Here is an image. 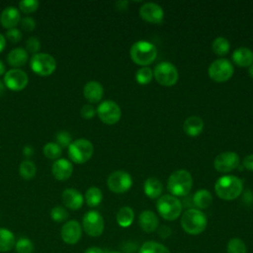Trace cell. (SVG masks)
I'll return each mask as SVG.
<instances>
[{
  "mask_svg": "<svg viewBox=\"0 0 253 253\" xmlns=\"http://www.w3.org/2000/svg\"><path fill=\"white\" fill-rule=\"evenodd\" d=\"M4 91H5V84L2 81H0V97L4 94Z\"/></svg>",
  "mask_w": 253,
  "mask_h": 253,
  "instance_id": "obj_51",
  "label": "cell"
},
{
  "mask_svg": "<svg viewBox=\"0 0 253 253\" xmlns=\"http://www.w3.org/2000/svg\"><path fill=\"white\" fill-rule=\"evenodd\" d=\"M153 78V71L149 67H141L135 73V80L138 84L145 85L150 83Z\"/></svg>",
  "mask_w": 253,
  "mask_h": 253,
  "instance_id": "obj_36",
  "label": "cell"
},
{
  "mask_svg": "<svg viewBox=\"0 0 253 253\" xmlns=\"http://www.w3.org/2000/svg\"><path fill=\"white\" fill-rule=\"evenodd\" d=\"M248 73H249V75L253 78V63L249 66V69H248Z\"/></svg>",
  "mask_w": 253,
  "mask_h": 253,
  "instance_id": "obj_52",
  "label": "cell"
},
{
  "mask_svg": "<svg viewBox=\"0 0 253 253\" xmlns=\"http://www.w3.org/2000/svg\"><path fill=\"white\" fill-rule=\"evenodd\" d=\"M73 172V165L72 163L65 159L59 158L52 163L51 173L53 177L58 181H64L71 177Z\"/></svg>",
  "mask_w": 253,
  "mask_h": 253,
  "instance_id": "obj_18",
  "label": "cell"
},
{
  "mask_svg": "<svg viewBox=\"0 0 253 253\" xmlns=\"http://www.w3.org/2000/svg\"><path fill=\"white\" fill-rule=\"evenodd\" d=\"M127 4L128 3L126 1H119L116 3V7L118 10H126Z\"/></svg>",
  "mask_w": 253,
  "mask_h": 253,
  "instance_id": "obj_48",
  "label": "cell"
},
{
  "mask_svg": "<svg viewBox=\"0 0 253 253\" xmlns=\"http://www.w3.org/2000/svg\"><path fill=\"white\" fill-rule=\"evenodd\" d=\"M83 253H105L102 248L97 247V246H91L87 248Z\"/></svg>",
  "mask_w": 253,
  "mask_h": 253,
  "instance_id": "obj_46",
  "label": "cell"
},
{
  "mask_svg": "<svg viewBox=\"0 0 253 253\" xmlns=\"http://www.w3.org/2000/svg\"><path fill=\"white\" fill-rule=\"evenodd\" d=\"M84 200L88 207L95 208L99 206L103 200L102 191L98 187H90L85 193Z\"/></svg>",
  "mask_w": 253,
  "mask_h": 253,
  "instance_id": "obj_29",
  "label": "cell"
},
{
  "mask_svg": "<svg viewBox=\"0 0 253 253\" xmlns=\"http://www.w3.org/2000/svg\"><path fill=\"white\" fill-rule=\"evenodd\" d=\"M40 2L38 0H22L19 2L20 10L25 14H31L38 10Z\"/></svg>",
  "mask_w": 253,
  "mask_h": 253,
  "instance_id": "obj_38",
  "label": "cell"
},
{
  "mask_svg": "<svg viewBox=\"0 0 253 253\" xmlns=\"http://www.w3.org/2000/svg\"><path fill=\"white\" fill-rule=\"evenodd\" d=\"M158 234H159L160 237L166 238V237H168L171 234V229L168 226H166V225H162L158 229Z\"/></svg>",
  "mask_w": 253,
  "mask_h": 253,
  "instance_id": "obj_45",
  "label": "cell"
},
{
  "mask_svg": "<svg viewBox=\"0 0 253 253\" xmlns=\"http://www.w3.org/2000/svg\"><path fill=\"white\" fill-rule=\"evenodd\" d=\"M138 224L144 232L150 233L157 229L159 225V220L157 215L152 211L145 210L141 211L138 216Z\"/></svg>",
  "mask_w": 253,
  "mask_h": 253,
  "instance_id": "obj_20",
  "label": "cell"
},
{
  "mask_svg": "<svg viewBox=\"0 0 253 253\" xmlns=\"http://www.w3.org/2000/svg\"><path fill=\"white\" fill-rule=\"evenodd\" d=\"M107 185L110 191L113 193L123 194L130 189L132 185V179L127 172L124 170H117L109 175Z\"/></svg>",
  "mask_w": 253,
  "mask_h": 253,
  "instance_id": "obj_12",
  "label": "cell"
},
{
  "mask_svg": "<svg viewBox=\"0 0 253 253\" xmlns=\"http://www.w3.org/2000/svg\"><path fill=\"white\" fill-rule=\"evenodd\" d=\"M96 115V109L91 104L84 105L80 110V116L85 120H91Z\"/></svg>",
  "mask_w": 253,
  "mask_h": 253,
  "instance_id": "obj_43",
  "label": "cell"
},
{
  "mask_svg": "<svg viewBox=\"0 0 253 253\" xmlns=\"http://www.w3.org/2000/svg\"><path fill=\"white\" fill-rule=\"evenodd\" d=\"M243 190L241 180L232 175H225L218 178L214 184V191L218 198L224 201H232L238 198Z\"/></svg>",
  "mask_w": 253,
  "mask_h": 253,
  "instance_id": "obj_1",
  "label": "cell"
},
{
  "mask_svg": "<svg viewBox=\"0 0 253 253\" xmlns=\"http://www.w3.org/2000/svg\"><path fill=\"white\" fill-rule=\"evenodd\" d=\"M138 253H171V252L165 245L150 240V241L144 242L140 246Z\"/></svg>",
  "mask_w": 253,
  "mask_h": 253,
  "instance_id": "obj_30",
  "label": "cell"
},
{
  "mask_svg": "<svg viewBox=\"0 0 253 253\" xmlns=\"http://www.w3.org/2000/svg\"><path fill=\"white\" fill-rule=\"evenodd\" d=\"M28 58H29V54L26 49L22 47H16L8 53L7 61L11 66L18 68L25 65L28 61Z\"/></svg>",
  "mask_w": 253,
  "mask_h": 253,
  "instance_id": "obj_24",
  "label": "cell"
},
{
  "mask_svg": "<svg viewBox=\"0 0 253 253\" xmlns=\"http://www.w3.org/2000/svg\"><path fill=\"white\" fill-rule=\"evenodd\" d=\"M99 119L106 125L112 126L117 124L122 116L120 106L112 100H105L101 102L96 110Z\"/></svg>",
  "mask_w": 253,
  "mask_h": 253,
  "instance_id": "obj_10",
  "label": "cell"
},
{
  "mask_svg": "<svg viewBox=\"0 0 253 253\" xmlns=\"http://www.w3.org/2000/svg\"><path fill=\"white\" fill-rule=\"evenodd\" d=\"M23 154L26 156V157H30L34 154V148L29 146V145H26L24 148H23Z\"/></svg>",
  "mask_w": 253,
  "mask_h": 253,
  "instance_id": "obj_47",
  "label": "cell"
},
{
  "mask_svg": "<svg viewBox=\"0 0 253 253\" xmlns=\"http://www.w3.org/2000/svg\"><path fill=\"white\" fill-rule=\"evenodd\" d=\"M17 253H32L34 251V243L28 237L19 238L14 246Z\"/></svg>",
  "mask_w": 253,
  "mask_h": 253,
  "instance_id": "obj_35",
  "label": "cell"
},
{
  "mask_svg": "<svg viewBox=\"0 0 253 253\" xmlns=\"http://www.w3.org/2000/svg\"><path fill=\"white\" fill-rule=\"evenodd\" d=\"M232 61L239 67H249L253 63V51L245 46L236 48L232 55Z\"/></svg>",
  "mask_w": 253,
  "mask_h": 253,
  "instance_id": "obj_22",
  "label": "cell"
},
{
  "mask_svg": "<svg viewBox=\"0 0 253 253\" xmlns=\"http://www.w3.org/2000/svg\"><path fill=\"white\" fill-rule=\"evenodd\" d=\"M193 203L198 208V210H206L211 205L212 196L206 189L198 190L193 196Z\"/></svg>",
  "mask_w": 253,
  "mask_h": 253,
  "instance_id": "obj_26",
  "label": "cell"
},
{
  "mask_svg": "<svg viewBox=\"0 0 253 253\" xmlns=\"http://www.w3.org/2000/svg\"><path fill=\"white\" fill-rule=\"evenodd\" d=\"M239 156L232 151L221 152L214 158L213 167L217 172L228 173L233 171L239 165Z\"/></svg>",
  "mask_w": 253,
  "mask_h": 253,
  "instance_id": "obj_13",
  "label": "cell"
},
{
  "mask_svg": "<svg viewBox=\"0 0 253 253\" xmlns=\"http://www.w3.org/2000/svg\"><path fill=\"white\" fill-rule=\"evenodd\" d=\"M55 141L61 148L68 147L72 142V137L67 130H60L55 134Z\"/></svg>",
  "mask_w": 253,
  "mask_h": 253,
  "instance_id": "obj_39",
  "label": "cell"
},
{
  "mask_svg": "<svg viewBox=\"0 0 253 253\" xmlns=\"http://www.w3.org/2000/svg\"><path fill=\"white\" fill-rule=\"evenodd\" d=\"M6 73V66L2 60H0V76Z\"/></svg>",
  "mask_w": 253,
  "mask_h": 253,
  "instance_id": "obj_50",
  "label": "cell"
},
{
  "mask_svg": "<svg viewBox=\"0 0 253 253\" xmlns=\"http://www.w3.org/2000/svg\"><path fill=\"white\" fill-rule=\"evenodd\" d=\"M208 224L206 214L198 209L187 210L181 217V226L183 230L191 235L202 233Z\"/></svg>",
  "mask_w": 253,
  "mask_h": 253,
  "instance_id": "obj_3",
  "label": "cell"
},
{
  "mask_svg": "<svg viewBox=\"0 0 253 253\" xmlns=\"http://www.w3.org/2000/svg\"><path fill=\"white\" fill-rule=\"evenodd\" d=\"M104 89L101 83L98 81H89L84 85L83 95L85 99L90 103H98L102 100Z\"/></svg>",
  "mask_w": 253,
  "mask_h": 253,
  "instance_id": "obj_21",
  "label": "cell"
},
{
  "mask_svg": "<svg viewBox=\"0 0 253 253\" xmlns=\"http://www.w3.org/2000/svg\"><path fill=\"white\" fill-rule=\"evenodd\" d=\"M108 253H122V252H119V251H110Z\"/></svg>",
  "mask_w": 253,
  "mask_h": 253,
  "instance_id": "obj_53",
  "label": "cell"
},
{
  "mask_svg": "<svg viewBox=\"0 0 253 253\" xmlns=\"http://www.w3.org/2000/svg\"><path fill=\"white\" fill-rule=\"evenodd\" d=\"M20 26L22 30H24L27 33H30L34 31V29L36 28V21L32 17H24L20 21Z\"/></svg>",
  "mask_w": 253,
  "mask_h": 253,
  "instance_id": "obj_41",
  "label": "cell"
},
{
  "mask_svg": "<svg viewBox=\"0 0 253 253\" xmlns=\"http://www.w3.org/2000/svg\"><path fill=\"white\" fill-rule=\"evenodd\" d=\"M37 168L35 163L32 160H24L19 166L20 176L25 180H31L35 177Z\"/></svg>",
  "mask_w": 253,
  "mask_h": 253,
  "instance_id": "obj_32",
  "label": "cell"
},
{
  "mask_svg": "<svg viewBox=\"0 0 253 253\" xmlns=\"http://www.w3.org/2000/svg\"><path fill=\"white\" fill-rule=\"evenodd\" d=\"M234 69L232 63L226 58H218L211 63L208 69V74L214 82H225L233 75Z\"/></svg>",
  "mask_w": 253,
  "mask_h": 253,
  "instance_id": "obj_8",
  "label": "cell"
},
{
  "mask_svg": "<svg viewBox=\"0 0 253 253\" xmlns=\"http://www.w3.org/2000/svg\"><path fill=\"white\" fill-rule=\"evenodd\" d=\"M16 238L8 228L0 227V252H9L15 246Z\"/></svg>",
  "mask_w": 253,
  "mask_h": 253,
  "instance_id": "obj_27",
  "label": "cell"
},
{
  "mask_svg": "<svg viewBox=\"0 0 253 253\" xmlns=\"http://www.w3.org/2000/svg\"><path fill=\"white\" fill-rule=\"evenodd\" d=\"M139 16L147 23L161 24L164 19V12L158 4L148 2L140 7Z\"/></svg>",
  "mask_w": 253,
  "mask_h": 253,
  "instance_id": "obj_16",
  "label": "cell"
},
{
  "mask_svg": "<svg viewBox=\"0 0 253 253\" xmlns=\"http://www.w3.org/2000/svg\"><path fill=\"white\" fill-rule=\"evenodd\" d=\"M129 55L135 64L145 67L154 61L157 55V49L152 42L138 41L131 45Z\"/></svg>",
  "mask_w": 253,
  "mask_h": 253,
  "instance_id": "obj_4",
  "label": "cell"
},
{
  "mask_svg": "<svg viewBox=\"0 0 253 253\" xmlns=\"http://www.w3.org/2000/svg\"><path fill=\"white\" fill-rule=\"evenodd\" d=\"M229 42L227 41V39L223 38V37H217L213 40L212 43H211V49L212 51L219 56H224L228 53L229 51Z\"/></svg>",
  "mask_w": 253,
  "mask_h": 253,
  "instance_id": "obj_31",
  "label": "cell"
},
{
  "mask_svg": "<svg viewBox=\"0 0 253 253\" xmlns=\"http://www.w3.org/2000/svg\"><path fill=\"white\" fill-rule=\"evenodd\" d=\"M68 211L62 206H55L50 211V217L55 222H62L68 218Z\"/></svg>",
  "mask_w": 253,
  "mask_h": 253,
  "instance_id": "obj_37",
  "label": "cell"
},
{
  "mask_svg": "<svg viewBox=\"0 0 253 253\" xmlns=\"http://www.w3.org/2000/svg\"><path fill=\"white\" fill-rule=\"evenodd\" d=\"M43 154L46 158L51 160H57L61 156L62 149L56 142H47L42 148Z\"/></svg>",
  "mask_w": 253,
  "mask_h": 253,
  "instance_id": "obj_33",
  "label": "cell"
},
{
  "mask_svg": "<svg viewBox=\"0 0 253 253\" xmlns=\"http://www.w3.org/2000/svg\"><path fill=\"white\" fill-rule=\"evenodd\" d=\"M143 191L148 198L156 199L161 196L163 191V186H162V183L157 178L150 177L145 180L143 184Z\"/></svg>",
  "mask_w": 253,
  "mask_h": 253,
  "instance_id": "obj_25",
  "label": "cell"
},
{
  "mask_svg": "<svg viewBox=\"0 0 253 253\" xmlns=\"http://www.w3.org/2000/svg\"><path fill=\"white\" fill-rule=\"evenodd\" d=\"M81 236L82 227L77 220H68L61 226L60 237L64 243L68 245H74L80 240Z\"/></svg>",
  "mask_w": 253,
  "mask_h": 253,
  "instance_id": "obj_15",
  "label": "cell"
},
{
  "mask_svg": "<svg viewBox=\"0 0 253 253\" xmlns=\"http://www.w3.org/2000/svg\"><path fill=\"white\" fill-rule=\"evenodd\" d=\"M61 200L63 205L72 211L81 209L84 203V197L82 194L73 188L65 189L61 194Z\"/></svg>",
  "mask_w": 253,
  "mask_h": 253,
  "instance_id": "obj_17",
  "label": "cell"
},
{
  "mask_svg": "<svg viewBox=\"0 0 253 253\" xmlns=\"http://www.w3.org/2000/svg\"><path fill=\"white\" fill-rule=\"evenodd\" d=\"M82 226L89 236L98 237L103 233L105 228L104 218L99 211H89L83 215Z\"/></svg>",
  "mask_w": 253,
  "mask_h": 253,
  "instance_id": "obj_11",
  "label": "cell"
},
{
  "mask_svg": "<svg viewBox=\"0 0 253 253\" xmlns=\"http://www.w3.org/2000/svg\"><path fill=\"white\" fill-rule=\"evenodd\" d=\"M134 218V212L131 208L129 207H123L121 208L116 215V219L118 224L121 227H128Z\"/></svg>",
  "mask_w": 253,
  "mask_h": 253,
  "instance_id": "obj_28",
  "label": "cell"
},
{
  "mask_svg": "<svg viewBox=\"0 0 253 253\" xmlns=\"http://www.w3.org/2000/svg\"><path fill=\"white\" fill-rule=\"evenodd\" d=\"M94 147L90 140L86 138H78L68 146V156L70 160L76 164L87 162L93 155Z\"/></svg>",
  "mask_w": 253,
  "mask_h": 253,
  "instance_id": "obj_6",
  "label": "cell"
},
{
  "mask_svg": "<svg viewBox=\"0 0 253 253\" xmlns=\"http://www.w3.org/2000/svg\"><path fill=\"white\" fill-rule=\"evenodd\" d=\"M5 46H6V39L2 34H0V53L4 50Z\"/></svg>",
  "mask_w": 253,
  "mask_h": 253,
  "instance_id": "obj_49",
  "label": "cell"
},
{
  "mask_svg": "<svg viewBox=\"0 0 253 253\" xmlns=\"http://www.w3.org/2000/svg\"><path fill=\"white\" fill-rule=\"evenodd\" d=\"M20 21H21L20 11L18 10V8L14 6L6 7L0 15V23L3 26V28L7 30L16 28V26L20 24Z\"/></svg>",
  "mask_w": 253,
  "mask_h": 253,
  "instance_id": "obj_19",
  "label": "cell"
},
{
  "mask_svg": "<svg viewBox=\"0 0 253 253\" xmlns=\"http://www.w3.org/2000/svg\"><path fill=\"white\" fill-rule=\"evenodd\" d=\"M26 49L27 52H31V53H39L40 49H41V42L37 37H30L27 42H26Z\"/></svg>",
  "mask_w": 253,
  "mask_h": 253,
  "instance_id": "obj_40",
  "label": "cell"
},
{
  "mask_svg": "<svg viewBox=\"0 0 253 253\" xmlns=\"http://www.w3.org/2000/svg\"><path fill=\"white\" fill-rule=\"evenodd\" d=\"M156 209L160 216L171 221L178 218L181 214L182 203L178 198L172 195H164L157 200Z\"/></svg>",
  "mask_w": 253,
  "mask_h": 253,
  "instance_id": "obj_5",
  "label": "cell"
},
{
  "mask_svg": "<svg viewBox=\"0 0 253 253\" xmlns=\"http://www.w3.org/2000/svg\"><path fill=\"white\" fill-rule=\"evenodd\" d=\"M153 76L160 85L170 87L177 83L179 73L175 65L168 61H163L154 67Z\"/></svg>",
  "mask_w": 253,
  "mask_h": 253,
  "instance_id": "obj_9",
  "label": "cell"
},
{
  "mask_svg": "<svg viewBox=\"0 0 253 253\" xmlns=\"http://www.w3.org/2000/svg\"><path fill=\"white\" fill-rule=\"evenodd\" d=\"M243 167L249 171H253V154H249L244 157L242 161Z\"/></svg>",
  "mask_w": 253,
  "mask_h": 253,
  "instance_id": "obj_44",
  "label": "cell"
},
{
  "mask_svg": "<svg viewBox=\"0 0 253 253\" xmlns=\"http://www.w3.org/2000/svg\"><path fill=\"white\" fill-rule=\"evenodd\" d=\"M227 253H247V248L242 239L234 237L227 242Z\"/></svg>",
  "mask_w": 253,
  "mask_h": 253,
  "instance_id": "obj_34",
  "label": "cell"
},
{
  "mask_svg": "<svg viewBox=\"0 0 253 253\" xmlns=\"http://www.w3.org/2000/svg\"><path fill=\"white\" fill-rule=\"evenodd\" d=\"M183 129L189 136H198L204 129V122L198 116H191L184 121Z\"/></svg>",
  "mask_w": 253,
  "mask_h": 253,
  "instance_id": "obj_23",
  "label": "cell"
},
{
  "mask_svg": "<svg viewBox=\"0 0 253 253\" xmlns=\"http://www.w3.org/2000/svg\"><path fill=\"white\" fill-rule=\"evenodd\" d=\"M193 178L189 171L180 169L173 172L167 181V190L174 197H185L192 190Z\"/></svg>",
  "mask_w": 253,
  "mask_h": 253,
  "instance_id": "obj_2",
  "label": "cell"
},
{
  "mask_svg": "<svg viewBox=\"0 0 253 253\" xmlns=\"http://www.w3.org/2000/svg\"><path fill=\"white\" fill-rule=\"evenodd\" d=\"M28 75L25 71L19 68H13L4 74L5 87L12 91H21L28 85Z\"/></svg>",
  "mask_w": 253,
  "mask_h": 253,
  "instance_id": "obj_14",
  "label": "cell"
},
{
  "mask_svg": "<svg viewBox=\"0 0 253 253\" xmlns=\"http://www.w3.org/2000/svg\"><path fill=\"white\" fill-rule=\"evenodd\" d=\"M31 69L40 76H48L56 68V61L52 55L44 52L33 54L30 59Z\"/></svg>",
  "mask_w": 253,
  "mask_h": 253,
  "instance_id": "obj_7",
  "label": "cell"
},
{
  "mask_svg": "<svg viewBox=\"0 0 253 253\" xmlns=\"http://www.w3.org/2000/svg\"><path fill=\"white\" fill-rule=\"evenodd\" d=\"M5 39L8 40L9 42H20V40L22 39V32L21 30L17 29V28H14V29H10L6 32V35H5Z\"/></svg>",
  "mask_w": 253,
  "mask_h": 253,
  "instance_id": "obj_42",
  "label": "cell"
}]
</instances>
